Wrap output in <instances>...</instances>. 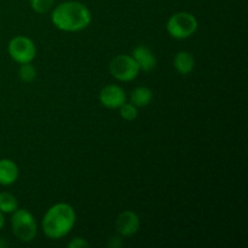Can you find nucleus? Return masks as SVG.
Here are the masks:
<instances>
[{
	"instance_id": "ddd939ff",
	"label": "nucleus",
	"mask_w": 248,
	"mask_h": 248,
	"mask_svg": "<svg viewBox=\"0 0 248 248\" xmlns=\"http://www.w3.org/2000/svg\"><path fill=\"white\" fill-rule=\"evenodd\" d=\"M17 208H18V202L16 196L7 191L0 193V211L2 213H12Z\"/></svg>"
},
{
	"instance_id": "a211bd4d",
	"label": "nucleus",
	"mask_w": 248,
	"mask_h": 248,
	"mask_svg": "<svg viewBox=\"0 0 248 248\" xmlns=\"http://www.w3.org/2000/svg\"><path fill=\"white\" fill-rule=\"evenodd\" d=\"M107 246H108L109 248H120L121 246H123V241H121V237L120 236L109 237Z\"/></svg>"
},
{
	"instance_id": "f8f14e48",
	"label": "nucleus",
	"mask_w": 248,
	"mask_h": 248,
	"mask_svg": "<svg viewBox=\"0 0 248 248\" xmlns=\"http://www.w3.org/2000/svg\"><path fill=\"white\" fill-rule=\"evenodd\" d=\"M130 99L131 103L137 108L138 107H147L153 99V92L149 87L138 86L131 92Z\"/></svg>"
},
{
	"instance_id": "20e7f679",
	"label": "nucleus",
	"mask_w": 248,
	"mask_h": 248,
	"mask_svg": "<svg viewBox=\"0 0 248 248\" xmlns=\"http://www.w3.org/2000/svg\"><path fill=\"white\" fill-rule=\"evenodd\" d=\"M198 27L199 23L196 17L189 12L184 11L172 15L166 24L167 33L172 38L178 39V40L190 38L198 31Z\"/></svg>"
},
{
	"instance_id": "6e6552de",
	"label": "nucleus",
	"mask_w": 248,
	"mask_h": 248,
	"mask_svg": "<svg viewBox=\"0 0 248 248\" xmlns=\"http://www.w3.org/2000/svg\"><path fill=\"white\" fill-rule=\"evenodd\" d=\"M140 219L133 211H124L115 220L116 232L120 236H132L140 230Z\"/></svg>"
},
{
	"instance_id": "6ab92c4d",
	"label": "nucleus",
	"mask_w": 248,
	"mask_h": 248,
	"mask_svg": "<svg viewBox=\"0 0 248 248\" xmlns=\"http://www.w3.org/2000/svg\"><path fill=\"white\" fill-rule=\"evenodd\" d=\"M4 225H5V217H4V213H2L1 211H0V230H1L2 228H4Z\"/></svg>"
},
{
	"instance_id": "0eeeda50",
	"label": "nucleus",
	"mask_w": 248,
	"mask_h": 248,
	"mask_svg": "<svg viewBox=\"0 0 248 248\" xmlns=\"http://www.w3.org/2000/svg\"><path fill=\"white\" fill-rule=\"evenodd\" d=\"M99 102L108 109H119L126 102V93L118 85H107L99 92Z\"/></svg>"
},
{
	"instance_id": "f257e3e1",
	"label": "nucleus",
	"mask_w": 248,
	"mask_h": 248,
	"mask_svg": "<svg viewBox=\"0 0 248 248\" xmlns=\"http://www.w3.org/2000/svg\"><path fill=\"white\" fill-rule=\"evenodd\" d=\"M51 21L63 31H80L91 23V12L79 1H65L55 7Z\"/></svg>"
},
{
	"instance_id": "f3484780",
	"label": "nucleus",
	"mask_w": 248,
	"mask_h": 248,
	"mask_svg": "<svg viewBox=\"0 0 248 248\" xmlns=\"http://www.w3.org/2000/svg\"><path fill=\"white\" fill-rule=\"evenodd\" d=\"M67 246L68 248H87L90 245L89 242L85 239H82V237H75V239H73Z\"/></svg>"
},
{
	"instance_id": "dca6fc26",
	"label": "nucleus",
	"mask_w": 248,
	"mask_h": 248,
	"mask_svg": "<svg viewBox=\"0 0 248 248\" xmlns=\"http://www.w3.org/2000/svg\"><path fill=\"white\" fill-rule=\"evenodd\" d=\"M31 9L38 14H46L53 6L55 0H29Z\"/></svg>"
},
{
	"instance_id": "9b49d317",
	"label": "nucleus",
	"mask_w": 248,
	"mask_h": 248,
	"mask_svg": "<svg viewBox=\"0 0 248 248\" xmlns=\"http://www.w3.org/2000/svg\"><path fill=\"white\" fill-rule=\"evenodd\" d=\"M173 65L179 74L188 75L193 72L194 67H195V60H194V56L190 52L181 51L174 57Z\"/></svg>"
},
{
	"instance_id": "9d476101",
	"label": "nucleus",
	"mask_w": 248,
	"mask_h": 248,
	"mask_svg": "<svg viewBox=\"0 0 248 248\" xmlns=\"http://www.w3.org/2000/svg\"><path fill=\"white\" fill-rule=\"evenodd\" d=\"M18 166L10 159L0 160V186H11L18 178Z\"/></svg>"
},
{
	"instance_id": "aec40b11",
	"label": "nucleus",
	"mask_w": 248,
	"mask_h": 248,
	"mask_svg": "<svg viewBox=\"0 0 248 248\" xmlns=\"http://www.w3.org/2000/svg\"><path fill=\"white\" fill-rule=\"evenodd\" d=\"M6 246H9V244L2 237H0V248H5Z\"/></svg>"
},
{
	"instance_id": "f03ea898",
	"label": "nucleus",
	"mask_w": 248,
	"mask_h": 248,
	"mask_svg": "<svg viewBox=\"0 0 248 248\" xmlns=\"http://www.w3.org/2000/svg\"><path fill=\"white\" fill-rule=\"evenodd\" d=\"M77 220L75 211L69 203L60 202L47 210L43 218V232L48 239L58 240L72 232Z\"/></svg>"
},
{
	"instance_id": "7ed1b4c3",
	"label": "nucleus",
	"mask_w": 248,
	"mask_h": 248,
	"mask_svg": "<svg viewBox=\"0 0 248 248\" xmlns=\"http://www.w3.org/2000/svg\"><path fill=\"white\" fill-rule=\"evenodd\" d=\"M11 227L15 236L22 242L33 241L38 234V225L33 215L24 208H17L15 212H12Z\"/></svg>"
},
{
	"instance_id": "1a4fd4ad",
	"label": "nucleus",
	"mask_w": 248,
	"mask_h": 248,
	"mask_svg": "<svg viewBox=\"0 0 248 248\" xmlns=\"http://www.w3.org/2000/svg\"><path fill=\"white\" fill-rule=\"evenodd\" d=\"M133 60L138 64L140 70L143 72H150L156 67V57L152 52L149 47L144 45H140L133 50L132 52Z\"/></svg>"
},
{
	"instance_id": "2eb2a0df",
	"label": "nucleus",
	"mask_w": 248,
	"mask_h": 248,
	"mask_svg": "<svg viewBox=\"0 0 248 248\" xmlns=\"http://www.w3.org/2000/svg\"><path fill=\"white\" fill-rule=\"evenodd\" d=\"M120 116L123 119L127 121H132L135 120L136 118L138 116V110H137V107L133 106L132 103H124L123 106L120 107Z\"/></svg>"
},
{
	"instance_id": "39448f33",
	"label": "nucleus",
	"mask_w": 248,
	"mask_h": 248,
	"mask_svg": "<svg viewBox=\"0 0 248 248\" xmlns=\"http://www.w3.org/2000/svg\"><path fill=\"white\" fill-rule=\"evenodd\" d=\"M109 72L119 81H132L138 77L140 69L132 56L118 55L109 63Z\"/></svg>"
},
{
	"instance_id": "4468645a",
	"label": "nucleus",
	"mask_w": 248,
	"mask_h": 248,
	"mask_svg": "<svg viewBox=\"0 0 248 248\" xmlns=\"http://www.w3.org/2000/svg\"><path fill=\"white\" fill-rule=\"evenodd\" d=\"M18 75L22 81L31 82L36 78V69L33 64L29 63H22L18 70Z\"/></svg>"
},
{
	"instance_id": "423d86ee",
	"label": "nucleus",
	"mask_w": 248,
	"mask_h": 248,
	"mask_svg": "<svg viewBox=\"0 0 248 248\" xmlns=\"http://www.w3.org/2000/svg\"><path fill=\"white\" fill-rule=\"evenodd\" d=\"M9 55L15 62L19 63H29L35 58L36 47L33 41L27 36H15L11 39L7 46Z\"/></svg>"
}]
</instances>
